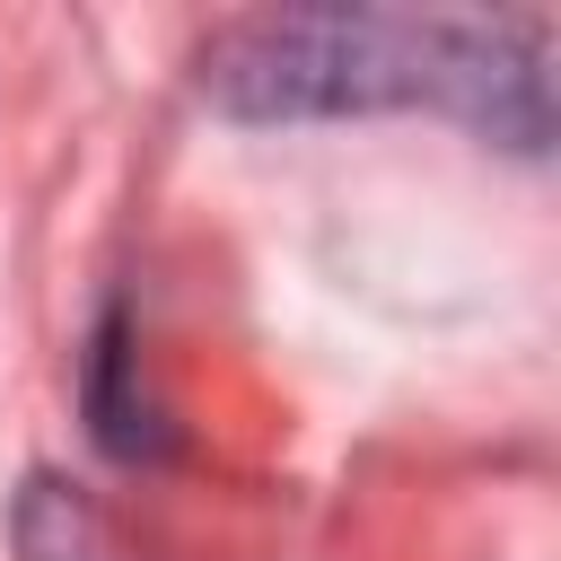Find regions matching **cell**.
<instances>
[{
    "label": "cell",
    "mask_w": 561,
    "mask_h": 561,
    "mask_svg": "<svg viewBox=\"0 0 561 561\" xmlns=\"http://www.w3.org/2000/svg\"><path fill=\"white\" fill-rule=\"evenodd\" d=\"M202 88L245 123L368 114V105H456L508 149L552 140V79L526 26L482 18H394V9H280L245 18L202 53Z\"/></svg>",
    "instance_id": "obj_1"
}]
</instances>
